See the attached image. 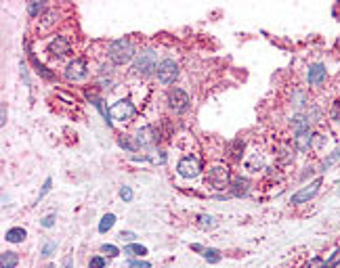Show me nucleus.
Segmentation results:
<instances>
[{"label": "nucleus", "instance_id": "39", "mask_svg": "<svg viewBox=\"0 0 340 268\" xmlns=\"http://www.w3.org/2000/svg\"><path fill=\"white\" fill-rule=\"evenodd\" d=\"M338 193H340V189H338Z\"/></svg>", "mask_w": 340, "mask_h": 268}, {"label": "nucleus", "instance_id": "34", "mask_svg": "<svg viewBox=\"0 0 340 268\" xmlns=\"http://www.w3.org/2000/svg\"><path fill=\"white\" fill-rule=\"evenodd\" d=\"M128 268H151L149 262H128Z\"/></svg>", "mask_w": 340, "mask_h": 268}, {"label": "nucleus", "instance_id": "15", "mask_svg": "<svg viewBox=\"0 0 340 268\" xmlns=\"http://www.w3.org/2000/svg\"><path fill=\"white\" fill-rule=\"evenodd\" d=\"M19 262V256L15 251H2L0 256V268H15Z\"/></svg>", "mask_w": 340, "mask_h": 268}, {"label": "nucleus", "instance_id": "1", "mask_svg": "<svg viewBox=\"0 0 340 268\" xmlns=\"http://www.w3.org/2000/svg\"><path fill=\"white\" fill-rule=\"evenodd\" d=\"M107 55H109L111 63H116V65H124V63H128L134 57V46H132V42L128 38H118V40H113L109 44Z\"/></svg>", "mask_w": 340, "mask_h": 268}, {"label": "nucleus", "instance_id": "24", "mask_svg": "<svg viewBox=\"0 0 340 268\" xmlns=\"http://www.w3.org/2000/svg\"><path fill=\"white\" fill-rule=\"evenodd\" d=\"M338 264H340V249H336L328 260H325V268H336Z\"/></svg>", "mask_w": 340, "mask_h": 268}, {"label": "nucleus", "instance_id": "19", "mask_svg": "<svg viewBox=\"0 0 340 268\" xmlns=\"http://www.w3.org/2000/svg\"><path fill=\"white\" fill-rule=\"evenodd\" d=\"M40 21H42V23H40V30L44 32V30H48V27H51V25H55V23H57V13H55V11H48L46 15L42 17Z\"/></svg>", "mask_w": 340, "mask_h": 268}, {"label": "nucleus", "instance_id": "36", "mask_svg": "<svg viewBox=\"0 0 340 268\" xmlns=\"http://www.w3.org/2000/svg\"><path fill=\"white\" fill-rule=\"evenodd\" d=\"M63 268H74V260L67 258V260H65V266H63Z\"/></svg>", "mask_w": 340, "mask_h": 268}, {"label": "nucleus", "instance_id": "28", "mask_svg": "<svg viewBox=\"0 0 340 268\" xmlns=\"http://www.w3.org/2000/svg\"><path fill=\"white\" fill-rule=\"evenodd\" d=\"M105 266V260L101 256H95V258H90V262H88V268H103Z\"/></svg>", "mask_w": 340, "mask_h": 268}, {"label": "nucleus", "instance_id": "9", "mask_svg": "<svg viewBox=\"0 0 340 268\" xmlns=\"http://www.w3.org/2000/svg\"><path fill=\"white\" fill-rule=\"evenodd\" d=\"M208 182L214 189H225L229 187V170L227 168H212V170L208 172Z\"/></svg>", "mask_w": 340, "mask_h": 268}, {"label": "nucleus", "instance_id": "31", "mask_svg": "<svg viewBox=\"0 0 340 268\" xmlns=\"http://www.w3.org/2000/svg\"><path fill=\"white\" fill-rule=\"evenodd\" d=\"M120 197H122L124 201H130L132 199V189L130 187H122V189H120Z\"/></svg>", "mask_w": 340, "mask_h": 268}, {"label": "nucleus", "instance_id": "18", "mask_svg": "<svg viewBox=\"0 0 340 268\" xmlns=\"http://www.w3.org/2000/svg\"><path fill=\"white\" fill-rule=\"evenodd\" d=\"M113 224H116V216H113V214H105L101 218V222H99V232H107Z\"/></svg>", "mask_w": 340, "mask_h": 268}, {"label": "nucleus", "instance_id": "17", "mask_svg": "<svg viewBox=\"0 0 340 268\" xmlns=\"http://www.w3.org/2000/svg\"><path fill=\"white\" fill-rule=\"evenodd\" d=\"M124 253H126V256H130V258H139V256H145L147 249L143 248V245H139V243H130V245H126V248H124Z\"/></svg>", "mask_w": 340, "mask_h": 268}, {"label": "nucleus", "instance_id": "37", "mask_svg": "<svg viewBox=\"0 0 340 268\" xmlns=\"http://www.w3.org/2000/svg\"><path fill=\"white\" fill-rule=\"evenodd\" d=\"M0 124H6V109H4V105H2V119H0Z\"/></svg>", "mask_w": 340, "mask_h": 268}, {"label": "nucleus", "instance_id": "8", "mask_svg": "<svg viewBox=\"0 0 340 268\" xmlns=\"http://www.w3.org/2000/svg\"><path fill=\"white\" fill-rule=\"evenodd\" d=\"M319 187H321V178L313 180L309 187H304L296 195H292V203H294V206H298V203H307L309 199H313V197L319 193Z\"/></svg>", "mask_w": 340, "mask_h": 268}, {"label": "nucleus", "instance_id": "2", "mask_svg": "<svg viewBox=\"0 0 340 268\" xmlns=\"http://www.w3.org/2000/svg\"><path fill=\"white\" fill-rule=\"evenodd\" d=\"M132 72L137 76H151L153 72H158V53L153 48H145L137 55L132 65Z\"/></svg>", "mask_w": 340, "mask_h": 268}, {"label": "nucleus", "instance_id": "29", "mask_svg": "<svg viewBox=\"0 0 340 268\" xmlns=\"http://www.w3.org/2000/svg\"><path fill=\"white\" fill-rule=\"evenodd\" d=\"M304 268H325V262L321 258H313L309 264H304Z\"/></svg>", "mask_w": 340, "mask_h": 268}, {"label": "nucleus", "instance_id": "16", "mask_svg": "<svg viewBox=\"0 0 340 268\" xmlns=\"http://www.w3.org/2000/svg\"><path fill=\"white\" fill-rule=\"evenodd\" d=\"M4 239L9 243H21L25 239V230L21 229V227H15V229H9L6 230V235H4Z\"/></svg>", "mask_w": 340, "mask_h": 268}, {"label": "nucleus", "instance_id": "14", "mask_svg": "<svg viewBox=\"0 0 340 268\" xmlns=\"http://www.w3.org/2000/svg\"><path fill=\"white\" fill-rule=\"evenodd\" d=\"M248 191H250V182H248L246 178H233L231 180V193L233 195H237V197H242V195H248Z\"/></svg>", "mask_w": 340, "mask_h": 268}, {"label": "nucleus", "instance_id": "35", "mask_svg": "<svg viewBox=\"0 0 340 268\" xmlns=\"http://www.w3.org/2000/svg\"><path fill=\"white\" fill-rule=\"evenodd\" d=\"M332 115H334L336 119H340V101L336 103V107H334V111H332Z\"/></svg>", "mask_w": 340, "mask_h": 268}, {"label": "nucleus", "instance_id": "7", "mask_svg": "<svg viewBox=\"0 0 340 268\" xmlns=\"http://www.w3.org/2000/svg\"><path fill=\"white\" fill-rule=\"evenodd\" d=\"M176 172H179L183 178H195L200 174V161L197 157H183L176 166Z\"/></svg>", "mask_w": 340, "mask_h": 268}, {"label": "nucleus", "instance_id": "20", "mask_svg": "<svg viewBox=\"0 0 340 268\" xmlns=\"http://www.w3.org/2000/svg\"><path fill=\"white\" fill-rule=\"evenodd\" d=\"M204 258H206L210 264H218V262H221V251L212 249V248L210 249H204Z\"/></svg>", "mask_w": 340, "mask_h": 268}, {"label": "nucleus", "instance_id": "21", "mask_svg": "<svg viewBox=\"0 0 340 268\" xmlns=\"http://www.w3.org/2000/svg\"><path fill=\"white\" fill-rule=\"evenodd\" d=\"M197 224H200L202 229H212V227H216V220L212 216H206V214H202L200 218H197Z\"/></svg>", "mask_w": 340, "mask_h": 268}, {"label": "nucleus", "instance_id": "27", "mask_svg": "<svg viewBox=\"0 0 340 268\" xmlns=\"http://www.w3.org/2000/svg\"><path fill=\"white\" fill-rule=\"evenodd\" d=\"M101 251H103V253H107L109 258H113V256H118V253H120V249L116 248V245H111V243H105L103 248H101Z\"/></svg>", "mask_w": 340, "mask_h": 268}, {"label": "nucleus", "instance_id": "25", "mask_svg": "<svg viewBox=\"0 0 340 268\" xmlns=\"http://www.w3.org/2000/svg\"><path fill=\"white\" fill-rule=\"evenodd\" d=\"M120 147H124V149H128V151H137L139 149V145H137V140L134 143H130L126 136H120Z\"/></svg>", "mask_w": 340, "mask_h": 268}, {"label": "nucleus", "instance_id": "26", "mask_svg": "<svg viewBox=\"0 0 340 268\" xmlns=\"http://www.w3.org/2000/svg\"><path fill=\"white\" fill-rule=\"evenodd\" d=\"M55 249H57V243H55V241H46L40 253H42L44 258H48V256H53V251H55Z\"/></svg>", "mask_w": 340, "mask_h": 268}, {"label": "nucleus", "instance_id": "22", "mask_svg": "<svg viewBox=\"0 0 340 268\" xmlns=\"http://www.w3.org/2000/svg\"><path fill=\"white\" fill-rule=\"evenodd\" d=\"M338 159H340V147H336V149H334V151H332V155H330V157H328V159H325V161H323V172H325V170H328V168H330V166H334V164H336V161H338Z\"/></svg>", "mask_w": 340, "mask_h": 268}, {"label": "nucleus", "instance_id": "38", "mask_svg": "<svg viewBox=\"0 0 340 268\" xmlns=\"http://www.w3.org/2000/svg\"><path fill=\"white\" fill-rule=\"evenodd\" d=\"M46 268H55V266H46Z\"/></svg>", "mask_w": 340, "mask_h": 268}, {"label": "nucleus", "instance_id": "5", "mask_svg": "<svg viewBox=\"0 0 340 268\" xmlns=\"http://www.w3.org/2000/svg\"><path fill=\"white\" fill-rule=\"evenodd\" d=\"M134 115V105L128 101V98H122V101H118V103H113L111 107H109V117L113 119H130Z\"/></svg>", "mask_w": 340, "mask_h": 268}, {"label": "nucleus", "instance_id": "3", "mask_svg": "<svg viewBox=\"0 0 340 268\" xmlns=\"http://www.w3.org/2000/svg\"><path fill=\"white\" fill-rule=\"evenodd\" d=\"M158 82L164 84V86H168V84H172L176 77H179V65L172 61V59H164L158 65Z\"/></svg>", "mask_w": 340, "mask_h": 268}, {"label": "nucleus", "instance_id": "6", "mask_svg": "<svg viewBox=\"0 0 340 268\" xmlns=\"http://www.w3.org/2000/svg\"><path fill=\"white\" fill-rule=\"evenodd\" d=\"M168 105L176 111V114H181V111H185L189 107V95L185 93V90H181V88L170 90V93H168Z\"/></svg>", "mask_w": 340, "mask_h": 268}, {"label": "nucleus", "instance_id": "10", "mask_svg": "<svg viewBox=\"0 0 340 268\" xmlns=\"http://www.w3.org/2000/svg\"><path fill=\"white\" fill-rule=\"evenodd\" d=\"M139 147H147V145H153L155 140H158V132L153 130V126H145V128H141L137 132V136H134Z\"/></svg>", "mask_w": 340, "mask_h": 268}, {"label": "nucleus", "instance_id": "13", "mask_svg": "<svg viewBox=\"0 0 340 268\" xmlns=\"http://www.w3.org/2000/svg\"><path fill=\"white\" fill-rule=\"evenodd\" d=\"M307 77H309V84H311V86H319V84L325 82V67L319 65V63H317V65H311Z\"/></svg>", "mask_w": 340, "mask_h": 268}, {"label": "nucleus", "instance_id": "23", "mask_svg": "<svg viewBox=\"0 0 340 268\" xmlns=\"http://www.w3.org/2000/svg\"><path fill=\"white\" fill-rule=\"evenodd\" d=\"M42 11H44V2H30L27 4V13H30L32 17H38Z\"/></svg>", "mask_w": 340, "mask_h": 268}, {"label": "nucleus", "instance_id": "11", "mask_svg": "<svg viewBox=\"0 0 340 268\" xmlns=\"http://www.w3.org/2000/svg\"><path fill=\"white\" fill-rule=\"evenodd\" d=\"M48 53H51L53 57H65L69 53V42L63 36H57L51 44H48Z\"/></svg>", "mask_w": 340, "mask_h": 268}, {"label": "nucleus", "instance_id": "33", "mask_svg": "<svg viewBox=\"0 0 340 268\" xmlns=\"http://www.w3.org/2000/svg\"><path fill=\"white\" fill-rule=\"evenodd\" d=\"M53 224H55V216L53 214L46 216V218H42V227H44V229H51Z\"/></svg>", "mask_w": 340, "mask_h": 268}, {"label": "nucleus", "instance_id": "32", "mask_svg": "<svg viewBox=\"0 0 340 268\" xmlns=\"http://www.w3.org/2000/svg\"><path fill=\"white\" fill-rule=\"evenodd\" d=\"M134 232H130V230H122L120 232V239H122V241H134Z\"/></svg>", "mask_w": 340, "mask_h": 268}, {"label": "nucleus", "instance_id": "4", "mask_svg": "<svg viewBox=\"0 0 340 268\" xmlns=\"http://www.w3.org/2000/svg\"><path fill=\"white\" fill-rule=\"evenodd\" d=\"M88 76V63L84 59H74L65 69V77L69 82H80Z\"/></svg>", "mask_w": 340, "mask_h": 268}, {"label": "nucleus", "instance_id": "30", "mask_svg": "<svg viewBox=\"0 0 340 268\" xmlns=\"http://www.w3.org/2000/svg\"><path fill=\"white\" fill-rule=\"evenodd\" d=\"M51 187H53V180H51V178H46V180H44V185H42V191H40V195H38V201H40L42 197H44L48 191H51Z\"/></svg>", "mask_w": 340, "mask_h": 268}, {"label": "nucleus", "instance_id": "12", "mask_svg": "<svg viewBox=\"0 0 340 268\" xmlns=\"http://www.w3.org/2000/svg\"><path fill=\"white\" fill-rule=\"evenodd\" d=\"M313 136L315 134L309 130H302V132H296V136H294V145H296V149L298 151H307L311 145H313Z\"/></svg>", "mask_w": 340, "mask_h": 268}]
</instances>
